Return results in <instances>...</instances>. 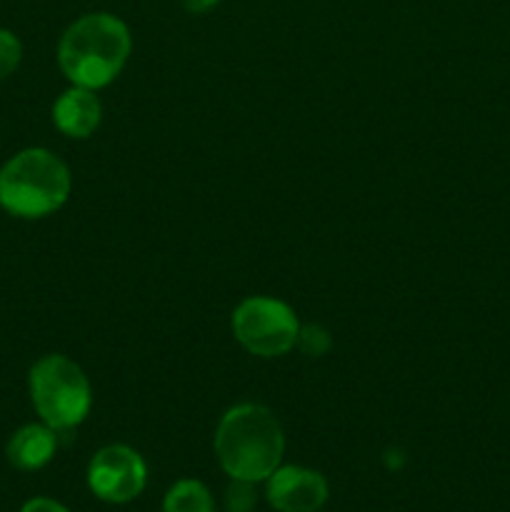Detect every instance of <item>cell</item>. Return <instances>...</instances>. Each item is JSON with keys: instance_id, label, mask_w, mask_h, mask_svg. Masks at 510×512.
I'll list each match as a JSON object with an SVG mask.
<instances>
[{"instance_id": "6da1fadb", "label": "cell", "mask_w": 510, "mask_h": 512, "mask_svg": "<svg viewBox=\"0 0 510 512\" xmlns=\"http://www.w3.org/2000/svg\"><path fill=\"white\" fill-rule=\"evenodd\" d=\"M213 445L230 480L260 483L280 468L285 435L273 410L258 403H240L225 410Z\"/></svg>"}, {"instance_id": "7a4b0ae2", "label": "cell", "mask_w": 510, "mask_h": 512, "mask_svg": "<svg viewBox=\"0 0 510 512\" xmlns=\"http://www.w3.org/2000/svg\"><path fill=\"white\" fill-rule=\"evenodd\" d=\"M133 48L128 25L110 13H88L75 20L58 45V65L70 85L100 90L125 68Z\"/></svg>"}, {"instance_id": "3957f363", "label": "cell", "mask_w": 510, "mask_h": 512, "mask_svg": "<svg viewBox=\"0 0 510 512\" xmlns=\"http://www.w3.org/2000/svg\"><path fill=\"white\" fill-rule=\"evenodd\" d=\"M70 188L68 165L45 148L20 150L0 168V208L15 218L35 220L55 213L65 205Z\"/></svg>"}, {"instance_id": "277c9868", "label": "cell", "mask_w": 510, "mask_h": 512, "mask_svg": "<svg viewBox=\"0 0 510 512\" xmlns=\"http://www.w3.org/2000/svg\"><path fill=\"white\" fill-rule=\"evenodd\" d=\"M28 385L35 413L58 433L78 428L93 408V390H90L88 375L65 355H43L30 368Z\"/></svg>"}, {"instance_id": "5b68a950", "label": "cell", "mask_w": 510, "mask_h": 512, "mask_svg": "<svg viewBox=\"0 0 510 512\" xmlns=\"http://www.w3.org/2000/svg\"><path fill=\"white\" fill-rule=\"evenodd\" d=\"M230 328L248 353L258 358H280L298 345L300 320L283 300L253 295L233 310Z\"/></svg>"}, {"instance_id": "8992f818", "label": "cell", "mask_w": 510, "mask_h": 512, "mask_svg": "<svg viewBox=\"0 0 510 512\" xmlns=\"http://www.w3.org/2000/svg\"><path fill=\"white\" fill-rule=\"evenodd\" d=\"M145 480H148L145 460L128 445H105L88 465L90 490L105 503H130L143 493Z\"/></svg>"}, {"instance_id": "52a82bcc", "label": "cell", "mask_w": 510, "mask_h": 512, "mask_svg": "<svg viewBox=\"0 0 510 512\" xmlns=\"http://www.w3.org/2000/svg\"><path fill=\"white\" fill-rule=\"evenodd\" d=\"M268 503L278 512H318L328 503V483L315 470L280 465L268 478Z\"/></svg>"}, {"instance_id": "ba28073f", "label": "cell", "mask_w": 510, "mask_h": 512, "mask_svg": "<svg viewBox=\"0 0 510 512\" xmlns=\"http://www.w3.org/2000/svg\"><path fill=\"white\" fill-rule=\"evenodd\" d=\"M103 118V105H100L95 90L70 85L53 105V123L60 133L68 138H90L98 130Z\"/></svg>"}, {"instance_id": "9c48e42d", "label": "cell", "mask_w": 510, "mask_h": 512, "mask_svg": "<svg viewBox=\"0 0 510 512\" xmlns=\"http://www.w3.org/2000/svg\"><path fill=\"white\" fill-rule=\"evenodd\" d=\"M55 450H58V430H53L50 425H25L20 428L13 438L8 440V455L10 465L18 470H40L53 460Z\"/></svg>"}, {"instance_id": "30bf717a", "label": "cell", "mask_w": 510, "mask_h": 512, "mask_svg": "<svg viewBox=\"0 0 510 512\" xmlns=\"http://www.w3.org/2000/svg\"><path fill=\"white\" fill-rule=\"evenodd\" d=\"M163 512H215L213 495L200 480H178L165 493Z\"/></svg>"}, {"instance_id": "8fae6325", "label": "cell", "mask_w": 510, "mask_h": 512, "mask_svg": "<svg viewBox=\"0 0 510 512\" xmlns=\"http://www.w3.org/2000/svg\"><path fill=\"white\" fill-rule=\"evenodd\" d=\"M23 58V45L15 38V33L0 28V80L8 78Z\"/></svg>"}, {"instance_id": "7c38bea8", "label": "cell", "mask_w": 510, "mask_h": 512, "mask_svg": "<svg viewBox=\"0 0 510 512\" xmlns=\"http://www.w3.org/2000/svg\"><path fill=\"white\" fill-rule=\"evenodd\" d=\"M298 345H300V350H303V353L318 358V355H323L325 350L330 348V335L325 333L320 325H300Z\"/></svg>"}, {"instance_id": "4fadbf2b", "label": "cell", "mask_w": 510, "mask_h": 512, "mask_svg": "<svg viewBox=\"0 0 510 512\" xmlns=\"http://www.w3.org/2000/svg\"><path fill=\"white\" fill-rule=\"evenodd\" d=\"M253 485L248 480H233L225 493V505H228V512H250L255 505V493Z\"/></svg>"}, {"instance_id": "5bb4252c", "label": "cell", "mask_w": 510, "mask_h": 512, "mask_svg": "<svg viewBox=\"0 0 510 512\" xmlns=\"http://www.w3.org/2000/svg\"><path fill=\"white\" fill-rule=\"evenodd\" d=\"M20 512H70L65 505H60L58 500H50V498H33L23 505Z\"/></svg>"}, {"instance_id": "9a60e30c", "label": "cell", "mask_w": 510, "mask_h": 512, "mask_svg": "<svg viewBox=\"0 0 510 512\" xmlns=\"http://www.w3.org/2000/svg\"><path fill=\"white\" fill-rule=\"evenodd\" d=\"M220 0H185V8L190 10V13H208L210 8H215Z\"/></svg>"}]
</instances>
